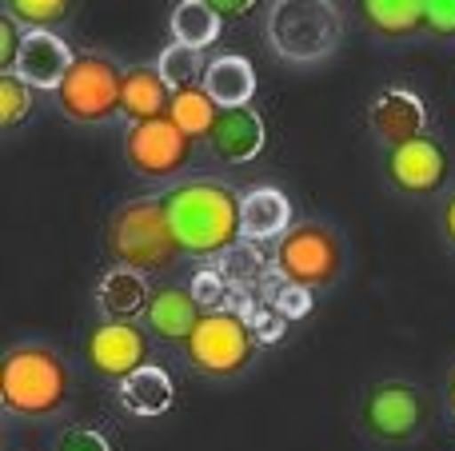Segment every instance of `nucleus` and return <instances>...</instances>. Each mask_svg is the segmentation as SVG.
Listing matches in <instances>:
<instances>
[{"label": "nucleus", "mask_w": 455, "mask_h": 451, "mask_svg": "<svg viewBox=\"0 0 455 451\" xmlns=\"http://www.w3.org/2000/svg\"><path fill=\"white\" fill-rule=\"evenodd\" d=\"M116 400L128 415H136V420H160L176 400V384L164 368L144 364L140 372H132L128 380H120Z\"/></svg>", "instance_id": "f3484780"}, {"label": "nucleus", "mask_w": 455, "mask_h": 451, "mask_svg": "<svg viewBox=\"0 0 455 451\" xmlns=\"http://www.w3.org/2000/svg\"><path fill=\"white\" fill-rule=\"evenodd\" d=\"M267 132H264V116L256 108H224L220 120H216L212 136H208V148H212L216 160L224 164H248L264 152Z\"/></svg>", "instance_id": "4468645a"}, {"label": "nucleus", "mask_w": 455, "mask_h": 451, "mask_svg": "<svg viewBox=\"0 0 455 451\" xmlns=\"http://www.w3.org/2000/svg\"><path fill=\"white\" fill-rule=\"evenodd\" d=\"M104 248H108L116 268H132L140 276L168 272L184 256L172 224L164 216V204L156 200H128L104 224Z\"/></svg>", "instance_id": "7ed1b4c3"}, {"label": "nucleus", "mask_w": 455, "mask_h": 451, "mask_svg": "<svg viewBox=\"0 0 455 451\" xmlns=\"http://www.w3.org/2000/svg\"><path fill=\"white\" fill-rule=\"evenodd\" d=\"M440 224H443V236H448V244L455 248V192H448V200H443Z\"/></svg>", "instance_id": "473e14b6"}, {"label": "nucleus", "mask_w": 455, "mask_h": 451, "mask_svg": "<svg viewBox=\"0 0 455 451\" xmlns=\"http://www.w3.org/2000/svg\"><path fill=\"white\" fill-rule=\"evenodd\" d=\"M32 92H36V88H32L24 76H16V72H0V124L4 128L20 124V120L32 112Z\"/></svg>", "instance_id": "a878e982"}, {"label": "nucleus", "mask_w": 455, "mask_h": 451, "mask_svg": "<svg viewBox=\"0 0 455 451\" xmlns=\"http://www.w3.org/2000/svg\"><path fill=\"white\" fill-rule=\"evenodd\" d=\"M264 36L280 60L312 68L339 48L344 16L336 0H275L264 16Z\"/></svg>", "instance_id": "20e7f679"}, {"label": "nucleus", "mask_w": 455, "mask_h": 451, "mask_svg": "<svg viewBox=\"0 0 455 451\" xmlns=\"http://www.w3.org/2000/svg\"><path fill=\"white\" fill-rule=\"evenodd\" d=\"M24 36H28V28L20 20H12L8 12H0V72H16Z\"/></svg>", "instance_id": "bb28decb"}, {"label": "nucleus", "mask_w": 455, "mask_h": 451, "mask_svg": "<svg viewBox=\"0 0 455 451\" xmlns=\"http://www.w3.org/2000/svg\"><path fill=\"white\" fill-rule=\"evenodd\" d=\"M192 136L180 132L172 116H156L144 124H128L124 132V160L144 180H168L176 176L192 156Z\"/></svg>", "instance_id": "1a4fd4ad"}, {"label": "nucleus", "mask_w": 455, "mask_h": 451, "mask_svg": "<svg viewBox=\"0 0 455 451\" xmlns=\"http://www.w3.org/2000/svg\"><path fill=\"white\" fill-rule=\"evenodd\" d=\"M427 32L455 36V0H427Z\"/></svg>", "instance_id": "c756f323"}, {"label": "nucleus", "mask_w": 455, "mask_h": 451, "mask_svg": "<svg viewBox=\"0 0 455 451\" xmlns=\"http://www.w3.org/2000/svg\"><path fill=\"white\" fill-rule=\"evenodd\" d=\"M168 28H172V40H180V44H192L204 52L208 44H216L220 40V12H216L212 4H204V0H176L172 16H168Z\"/></svg>", "instance_id": "4be33fe9"}, {"label": "nucleus", "mask_w": 455, "mask_h": 451, "mask_svg": "<svg viewBox=\"0 0 455 451\" xmlns=\"http://www.w3.org/2000/svg\"><path fill=\"white\" fill-rule=\"evenodd\" d=\"M291 204H288V196H283L280 188H251V192H243V200H240V232H243V240L248 244H267V240H280L283 232L291 228Z\"/></svg>", "instance_id": "dca6fc26"}, {"label": "nucleus", "mask_w": 455, "mask_h": 451, "mask_svg": "<svg viewBox=\"0 0 455 451\" xmlns=\"http://www.w3.org/2000/svg\"><path fill=\"white\" fill-rule=\"evenodd\" d=\"M220 112L224 108L204 92V84L172 92V104H168V116H172L176 124H180V132L192 136V140H208L212 128H216V120H220Z\"/></svg>", "instance_id": "5701e85b"}, {"label": "nucleus", "mask_w": 455, "mask_h": 451, "mask_svg": "<svg viewBox=\"0 0 455 451\" xmlns=\"http://www.w3.org/2000/svg\"><path fill=\"white\" fill-rule=\"evenodd\" d=\"M283 284V280H280ZM275 316L280 320H296V316H304L307 312V304H312V292L307 288H296V284H283L280 292H275Z\"/></svg>", "instance_id": "c85d7f7f"}, {"label": "nucleus", "mask_w": 455, "mask_h": 451, "mask_svg": "<svg viewBox=\"0 0 455 451\" xmlns=\"http://www.w3.org/2000/svg\"><path fill=\"white\" fill-rule=\"evenodd\" d=\"M387 180L403 196H435L448 184V152L435 136H416V140L387 148Z\"/></svg>", "instance_id": "9b49d317"}, {"label": "nucleus", "mask_w": 455, "mask_h": 451, "mask_svg": "<svg viewBox=\"0 0 455 451\" xmlns=\"http://www.w3.org/2000/svg\"><path fill=\"white\" fill-rule=\"evenodd\" d=\"M360 12L384 40H408L427 28V0H360Z\"/></svg>", "instance_id": "412c9836"}, {"label": "nucleus", "mask_w": 455, "mask_h": 451, "mask_svg": "<svg viewBox=\"0 0 455 451\" xmlns=\"http://www.w3.org/2000/svg\"><path fill=\"white\" fill-rule=\"evenodd\" d=\"M168 104H172V88L164 84V76L152 68H128L124 72V92H120V116L128 124H144V120L168 116Z\"/></svg>", "instance_id": "6ab92c4d"}, {"label": "nucleus", "mask_w": 455, "mask_h": 451, "mask_svg": "<svg viewBox=\"0 0 455 451\" xmlns=\"http://www.w3.org/2000/svg\"><path fill=\"white\" fill-rule=\"evenodd\" d=\"M72 396V372L48 344L24 340L4 352L0 364V407L12 420H52Z\"/></svg>", "instance_id": "f03ea898"}, {"label": "nucleus", "mask_w": 455, "mask_h": 451, "mask_svg": "<svg viewBox=\"0 0 455 451\" xmlns=\"http://www.w3.org/2000/svg\"><path fill=\"white\" fill-rule=\"evenodd\" d=\"M72 60H76V52L56 32H28L20 60H16V76H24L40 92H56L64 84V76H68Z\"/></svg>", "instance_id": "2eb2a0df"}, {"label": "nucleus", "mask_w": 455, "mask_h": 451, "mask_svg": "<svg viewBox=\"0 0 455 451\" xmlns=\"http://www.w3.org/2000/svg\"><path fill=\"white\" fill-rule=\"evenodd\" d=\"M204 92L220 108H248L251 96H256V68H251V60L240 52H224L216 60H208Z\"/></svg>", "instance_id": "aec40b11"}, {"label": "nucleus", "mask_w": 455, "mask_h": 451, "mask_svg": "<svg viewBox=\"0 0 455 451\" xmlns=\"http://www.w3.org/2000/svg\"><path fill=\"white\" fill-rule=\"evenodd\" d=\"M240 192L220 180H188L160 196L184 256H224L243 240Z\"/></svg>", "instance_id": "f257e3e1"}, {"label": "nucleus", "mask_w": 455, "mask_h": 451, "mask_svg": "<svg viewBox=\"0 0 455 451\" xmlns=\"http://www.w3.org/2000/svg\"><path fill=\"white\" fill-rule=\"evenodd\" d=\"M148 356H152V336L148 328L132 324V320H100L84 336V360L100 380L112 384L128 380L144 364H152Z\"/></svg>", "instance_id": "9d476101"}, {"label": "nucleus", "mask_w": 455, "mask_h": 451, "mask_svg": "<svg viewBox=\"0 0 455 451\" xmlns=\"http://www.w3.org/2000/svg\"><path fill=\"white\" fill-rule=\"evenodd\" d=\"M120 92H124V68L104 52H80L64 84L56 88V108L72 124H108L120 116Z\"/></svg>", "instance_id": "423d86ee"}, {"label": "nucleus", "mask_w": 455, "mask_h": 451, "mask_svg": "<svg viewBox=\"0 0 455 451\" xmlns=\"http://www.w3.org/2000/svg\"><path fill=\"white\" fill-rule=\"evenodd\" d=\"M76 8V0H4V12L20 20L28 32H52Z\"/></svg>", "instance_id": "393cba45"}, {"label": "nucleus", "mask_w": 455, "mask_h": 451, "mask_svg": "<svg viewBox=\"0 0 455 451\" xmlns=\"http://www.w3.org/2000/svg\"><path fill=\"white\" fill-rule=\"evenodd\" d=\"M272 272L283 284L323 292L344 276V240L323 220H299L275 240Z\"/></svg>", "instance_id": "39448f33"}, {"label": "nucleus", "mask_w": 455, "mask_h": 451, "mask_svg": "<svg viewBox=\"0 0 455 451\" xmlns=\"http://www.w3.org/2000/svg\"><path fill=\"white\" fill-rule=\"evenodd\" d=\"M184 360H188V368H196L200 376H208V380H235V376L248 372V364L256 360L251 324L224 308L204 312L196 332L184 344Z\"/></svg>", "instance_id": "0eeeda50"}, {"label": "nucleus", "mask_w": 455, "mask_h": 451, "mask_svg": "<svg viewBox=\"0 0 455 451\" xmlns=\"http://www.w3.org/2000/svg\"><path fill=\"white\" fill-rule=\"evenodd\" d=\"M52 451H112L108 436L96 428H64L52 439Z\"/></svg>", "instance_id": "cd10ccee"}, {"label": "nucleus", "mask_w": 455, "mask_h": 451, "mask_svg": "<svg viewBox=\"0 0 455 451\" xmlns=\"http://www.w3.org/2000/svg\"><path fill=\"white\" fill-rule=\"evenodd\" d=\"M368 124L379 144L400 148V144L416 140V136H427V108H424V100H419V92L392 84L371 100Z\"/></svg>", "instance_id": "f8f14e48"}, {"label": "nucleus", "mask_w": 455, "mask_h": 451, "mask_svg": "<svg viewBox=\"0 0 455 451\" xmlns=\"http://www.w3.org/2000/svg\"><path fill=\"white\" fill-rule=\"evenodd\" d=\"M156 72L164 76V84L172 88V92H184V88L204 84L208 60H204V52H200V48H192V44H180V40H172V44H168L164 52H160Z\"/></svg>", "instance_id": "b1692460"}, {"label": "nucleus", "mask_w": 455, "mask_h": 451, "mask_svg": "<svg viewBox=\"0 0 455 451\" xmlns=\"http://www.w3.org/2000/svg\"><path fill=\"white\" fill-rule=\"evenodd\" d=\"M204 4H212L216 12H220V20H240V16H248L251 8H256V0H204Z\"/></svg>", "instance_id": "2f4dec72"}, {"label": "nucleus", "mask_w": 455, "mask_h": 451, "mask_svg": "<svg viewBox=\"0 0 455 451\" xmlns=\"http://www.w3.org/2000/svg\"><path fill=\"white\" fill-rule=\"evenodd\" d=\"M148 300H152L148 276H140L132 268L112 264L100 276V284H96V304H100L104 320H136L148 312Z\"/></svg>", "instance_id": "a211bd4d"}, {"label": "nucleus", "mask_w": 455, "mask_h": 451, "mask_svg": "<svg viewBox=\"0 0 455 451\" xmlns=\"http://www.w3.org/2000/svg\"><path fill=\"white\" fill-rule=\"evenodd\" d=\"M192 292H196V300L212 312L216 300H220V292H224V276H216V272H196V276H192Z\"/></svg>", "instance_id": "7c9ffc66"}, {"label": "nucleus", "mask_w": 455, "mask_h": 451, "mask_svg": "<svg viewBox=\"0 0 455 451\" xmlns=\"http://www.w3.org/2000/svg\"><path fill=\"white\" fill-rule=\"evenodd\" d=\"M448 415L455 420V368L448 372Z\"/></svg>", "instance_id": "72a5a7b5"}, {"label": "nucleus", "mask_w": 455, "mask_h": 451, "mask_svg": "<svg viewBox=\"0 0 455 451\" xmlns=\"http://www.w3.org/2000/svg\"><path fill=\"white\" fill-rule=\"evenodd\" d=\"M360 428L376 444H411L427 428V400L408 380H379L360 400Z\"/></svg>", "instance_id": "6e6552de"}, {"label": "nucleus", "mask_w": 455, "mask_h": 451, "mask_svg": "<svg viewBox=\"0 0 455 451\" xmlns=\"http://www.w3.org/2000/svg\"><path fill=\"white\" fill-rule=\"evenodd\" d=\"M204 304L196 300V292L192 288H180V284H168V288H156L148 300V312H144V328H148V336H156V340L164 344H188V336L196 332L200 316H204Z\"/></svg>", "instance_id": "ddd939ff"}]
</instances>
